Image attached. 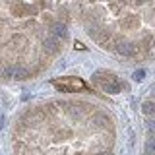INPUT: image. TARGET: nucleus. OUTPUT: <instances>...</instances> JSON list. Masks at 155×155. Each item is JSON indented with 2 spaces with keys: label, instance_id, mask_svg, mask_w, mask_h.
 Returning <instances> with one entry per match:
<instances>
[{
  "label": "nucleus",
  "instance_id": "1",
  "mask_svg": "<svg viewBox=\"0 0 155 155\" xmlns=\"http://www.w3.org/2000/svg\"><path fill=\"white\" fill-rule=\"evenodd\" d=\"M95 84L101 87V89L105 91V93H120V89H122V84H120V80L116 78L114 74H110V72H105V70H99L95 72L93 76Z\"/></svg>",
  "mask_w": 155,
  "mask_h": 155
},
{
  "label": "nucleus",
  "instance_id": "2",
  "mask_svg": "<svg viewBox=\"0 0 155 155\" xmlns=\"http://www.w3.org/2000/svg\"><path fill=\"white\" fill-rule=\"evenodd\" d=\"M52 85H54L56 89L66 91V93L85 89V81L81 80V78H74V76H68V78H56V80H52Z\"/></svg>",
  "mask_w": 155,
  "mask_h": 155
},
{
  "label": "nucleus",
  "instance_id": "3",
  "mask_svg": "<svg viewBox=\"0 0 155 155\" xmlns=\"http://www.w3.org/2000/svg\"><path fill=\"white\" fill-rule=\"evenodd\" d=\"M143 113H145V114H155V105L151 103V101L143 103Z\"/></svg>",
  "mask_w": 155,
  "mask_h": 155
},
{
  "label": "nucleus",
  "instance_id": "4",
  "mask_svg": "<svg viewBox=\"0 0 155 155\" xmlns=\"http://www.w3.org/2000/svg\"><path fill=\"white\" fill-rule=\"evenodd\" d=\"M143 76H145V72H143V70H140V72H136V74H134V80H136V81H140V80H143Z\"/></svg>",
  "mask_w": 155,
  "mask_h": 155
},
{
  "label": "nucleus",
  "instance_id": "5",
  "mask_svg": "<svg viewBox=\"0 0 155 155\" xmlns=\"http://www.w3.org/2000/svg\"><path fill=\"white\" fill-rule=\"evenodd\" d=\"M76 48H80V51H84V48H85V47H84V45H81V43H80V41H76Z\"/></svg>",
  "mask_w": 155,
  "mask_h": 155
},
{
  "label": "nucleus",
  "instance_id": "6",
  "mask_svg": "<svg viewBox=\"0 0 155 155\" xmlns=\"http://www.w3.org/2000/svg\"><path fill=\"white\" fill-rule=\"evenodd\" d=\"M149 149H153V153H155V142H151V143H149Z\"/></svg>",
  "mask_w": 155,
  "mask_h": 155
},
{
  "label": "nucleus",
  "instance_id": "7",
  "mask_svg": "<svg viewBox=\"0 0 155 155\" xmlns=\"http://www.w3.org/2000/svg\"><path fill=\"white\" fill-rule=\"evenodd\" d=\"M101 155H110V153H101Z\"/></svg>",
  "mask_w": 155,
  "mask_h": 155
}]
</instances>
